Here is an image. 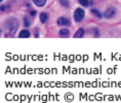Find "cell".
I'll use <instances>...</instances> for the list:
<instances>
[{"mask_svg": "<svg viewBox=\"0 0 121 103\" xmlns=\"http://www.w3.org/2000/svg\"><path fill=\"white\" fill-rule=\"evenodd\" d=\"M17 21L16 19H9L6 21V24H5V27L7 28V30L9 31L10 34H14L16 31L17 30Z\"/></svg>", "mask_w": 121, "mask_h": 103, "instance_id": "6da1fadb", "label": "cell"}, {"mask_svg": "<svg viewBox=\"0 0 121 103\" xmlns=\"http://www.w3.org/2000/svg\"><path fill=\"white\" fill-rule=\"evenodd\" d=\"M83 18H84V10L82 8H77L74 14V20L76 22H80V21H82Z\"/></svg>", "mask_w": 121, "mask_h": 103, "instance_id": "7a4b0ae2", "label": "cell"}, {"mask_svg": "<svg viewBox=\"0 0 121 103\" xmlns=\"http://www.w3.org/2000/svg\"><path fill=\"white\" fill-rule=\"evenodd\" d=\"M115 14H116V10H115L114 7H109L107 10L105 11L104 16L107 18V19H111V18H113L115 16Z\"/></svg>", "mask_w": 121, "mask_h": 103, "instance_id": "3957f363", "label": "cell"}, {"mask_svg": "<svg viewBox=\"0 0 121 103\" xmlns=\"http://www.w3.org/2000/svg\"><path fill=\"white\" fill-rule=\"evenodd\" d=\"M57 24L60 26H68V25H70V21L67 20L66 18H60L57 20Z\"/></svg>", "mask_w": 121, "mask_h": 103, "instance_id": "277c9868", "label": "cell"}, {"mask_svg": "<svg viewBox=\"0 0 121 103\" xmlns=\"http://www.w3.org/2000/svg\"><path fill=\"white\" fill-rule=\"evenodd\" d=\"M84 35V30L82 28H79L77 30V32L74 34V38H81Z\"/></svg>", "mask_w": 121, "mask_h": 103, "instance_id": "5b68a950", "label": "cell"}, {"mask_svg": "<svg viewBox=\"0 0 121 103\" xmlns=\"http://www.w3.org/2000/svg\"><path fill=\"white\" fill-rule=\"evenodd\" d=\"M33 2H34L35 5H37L39 7H42L46 3V0H33Z\"/></svg>", "mask_w": 121, "mask_h": 103, "instance_id": "8992f818", "label": "cell"}, {"mask_svg": "<svg viewBox=\"0 0 121 103\" xmlns=\"http://www.w3.org/2000/svg\"><path fill=\"white\" fill-rule=\"evenodd\" d=\"M29 36H30V32L28 30H23L20 33V38H29Z\"/></svg>", "mask_w": 121, "mask_h": 103, "instance_id": "52a82bcc", "label": "cell"}, {"mask_svg": "<svg viewBox=\"0 0 121 103\" xmlns=\"http://www.w3.org/2000/svg\"><path fill=\"white\" fill-rule=\"evenodd\" d=\"M47 20H48V14L46 13H41L40 14V21H41V23H46L47 22Z\"/></svg>", "mask_w": 121, "mask_h": 103, "instance_id": "ba28073f", "label": "cell"}, {"mask_svg": "<svg viewBox=\"0 0 121 103\" xmlns=\"http://www.w3.org/2000/svg\"><path fill=\"white\" fill-rule=\"evenodd\" d=\"M69 34H70V30H68V29H62V30H60V36H68Z\"/></svg>", "mask_w": 121, "mask_h": 103, "instance_id": "9c48e42d", "label": "cell"}, {"mask_svg": "<svg viewBox=\"0 0 121 103\" xmlns=\"http://www.w3.org/2000/svg\"><path fill=\"white\" fill-rule=\"evenodd\" d=\"M91 14H93L95 16H96V17L99 18V19H101V18L103 17V14H102L101 13H99V10H96V9H91Z\"/></svg>", "mask_w": 121, "mask_h": 103, "instance_id": "30bf717a", "label": "cell"}, {"mask_svg": "<svg viewBox=\"0 0 121 103\" xmlns=\"http://www.w3.org/2000/svg\"><path fill=\"white\" fill-rule=\"evenodd\" d=\"M59 2L63 5V6L69 7V1H68V0H59Z\"/></svg>", "mask_w": 121, "mask_h": 103, "instance_id": "8fae6325", "label": "cell"}, {"mask_svg": "<svg viewBox=\"0 0 121 103\" xmlns=\"http://www.w3.org/2000/svg\"><path fill=\"white\" fill-rule=\"evenodd\" d=\"M79 3L81 5H83V6H88L89 2H88V0H79Z\"/></svg>", "mask_w": 121, "mask_h": 103, "instance_id": "7c38bea8", "label": "cell"}, {"mask_svg": "<svg viewBox=\"0 0 121 103\" xmlns=\"http://www.w3.org/2000/svg\"><path fill=\"white\" fill-rule=\"evenodd\" d=\"M24 21H25V23H24V24H25V26H30V25H31V22H30V20L28 19V17L24 18Z\"/></svg>", "mask_w": 121, "mask_h": 103, "instance_id": "4fadbf2b", "label": "cell"}, {"mask_svg": "<svg viewBox=\"0 0 121 103\" xmlns=\"http://www.w3.org/2000/svg\"><path fill=\"white\" fill-rule=\"evenodd\" d=\"M5 9H6V6H4V5H2V6H1V11H4Z\"/></svg>", "mask_w": 121, "mask_h": 103, "instance_id": "5bb4252c", "label": "cell"}, {"mask_svg": "<svg viewBox=\"0 0 121 103\" xmlns=\"http://www.w3.org/2000/svg\"><path fill=\"white\" fill-rule=\"evenodd\" d=\"M30 14H31V16H35L36 14V11H34V10H32L31 13H30Z\"/></svg>", "mask_w": 121, "mask_h": 103, "instance_id": "9a60e30c", "label": "cell"}, {"mask_svg": "<svg viewBox=\"0 0 121 103\" xmlns=\"http://www.w3.org/2000/svg\"><path fill=\"white\" fill-rule=\"evenodd\" d=\"M1 1H2V0H1Z\"/></svg>", "mask_w": 121, "mask_h": 103, "instance_id": "2e32d148", "label": "cell"}]
</instances>
